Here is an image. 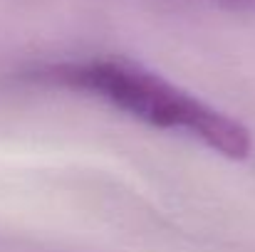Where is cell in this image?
<instances>
[{"instance_id":"1","label":"cell","mask_w":255,"mask_h":252,"mask_svg":"<svg viewBox=\"0 0 255 252\" xmlns=\"http://www.w3.org/2000/svg\"><path fill=\"white\" fill-rule=\"evenodd\" d=\"M27 80L107 101L141 124L188 136L231 161H243L253 151V136L246 124L129 60L89 57L50 62L30 70Z\"/></svg>"},{"instance_id":"2","label":"cell","mask_w":255,"mask_h":252,"mask_svg":"<svg viewBox=\"0 0 255 252\" xmlns=\"http://www.w3.org/2000/svg\"><path fill=\"white\" fill-rule=\"evenodd\" d=\"M216 5H223V7H236V10H253L255 0H213Z\"/></svg>"}]
</instances>
